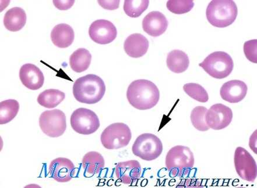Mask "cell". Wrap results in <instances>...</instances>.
<instances>
[{"mask_svg":"<svg viewBox=\"0 0 257 188\" xmlns=\"http://www.w3.org/2000/svg\"><path fill=\"white\" fill-rule=\"evenodd\" d=\"M237 6L231 0H213L206 8L207 20L212 26L223 28L232 24L236 20Z\"/></svg>","mask_w":257,"mask_h":188,"instance_id":"277c9868","label":"cell"},{"mask_svg":"<svg viewBox=\"0 0 257 188\" xmlns=\"http://www.w3.org/2000/svg\"><path fill=\"white\" fill-rule=\"evenodd\" d=\"M74 32L70 25L61 24L56 25L51 32V40L59 48H65L70 46L74 40Z\"/></svg>","mask_w":257,"mask_h":188,"instance_id":"d6986e66","label":"cell"},{"mask_svg":"<svg viewBox=\"0 0 257 188\" xmlns=\"http://www.w3.org/2000/svg\"><path fill=\"white\" fill-rule=\"evenodd\" d=\"M49 172L56 182L64 183L70 182L75 176V166L70 159L59 158L54 159L49 165Z\"/></svg>","mask_w":257,"mask_h":188,"instance_id":"4fadbf2b","label":"cell"},{"mask_svg":"<svg viewBox=\"0 0 257 188\" xmlns=\"http://www.w3.org/2000/svg\"><path fill=\"white\" fill-rule=\"evenodd\" d=\"M132 138L131 130L122 122L108 126L101 134L102 146L108 150H118L128 146Z\"/></svg>","mask_w":257,"mask_h":188,"instance_id":"8992f818","label":"cell"},{"mask_svg":"<svg viewBox=\"0 0 257 188\" xmlns=\"http://www.w3.org/2000/svg\"><path fill=\"white\" fill-rule=\"evenodd\" d=\"M20 110V104L15 100L0 102V124H6L16 117Z\"/></svg>","mask_w":257,"mask_h":188,"instance_id":"d4e9b609","label":"cell"},{"mask_svg":"<svg viewBox=\"0 0 257 188\" xmlns=\"http://www.w3.org/2000/svg\"><path fill=\"white\" fill-rule=\"evenodd\" d=\"M126 98L134 108L141 110L152 109L160 99V92L154 82L147 80L133 82L126 92Z\"/></svg>","mask_w":257,"mask_h":188,"instance_id":"6da1fadb","label":"cell"},{"mask_svg":"<svg viewBox=\"0 0 257 188\" xmlns=\"http://www.w3.org/2000/svg\"><path fill=\"white\" fill-rule=\"evenodd\" d=\"M208 110L204 106L194 108L191 114V121L195 128L200 132H206L210 129L206 124L205 115Z\"/></svg>","mask_w":257,"mask_h":188,"instance_id":"484cf974","label":"cell"},{"mask_svg":"<svg viewBox=\"0 0 257 188\" xmlns=\"http://www.w3.org/2000/svg\"><path fill=\"white\" fill-rule=\"evenodd\" d=\"M167 8L171 12L177 15L186 14L193 8V1H169L167 2Z\"/></svg>","mask_w":257,"mask_h":188,"instance_id":"f1b7e54d","label":"cell"},{"mask_svg":"<svg viewBox=\"0 0 257 188\" xmlns=\"http://www.w3.org/2000/svg\"><path fill=\"white\" fill-rule=\"evenodd\" d=\"M247 91V86L244 82L234 80L223 84L220 88V94L224 100L231 104H237L245 98Z\"/></svg>","mask_w":257,"mask_h":188,"instance_id":"2e32d148","label":"cell"},{"mask_svg":"<svg viewBox=\"0 0 257 188\" xmlns=\"http://www.w3.org/2000/svg\"><path fill=\"white\" fill-rule=\"evenodd\" d=\"M27 22V14L20 7H14L7 12L4 18V24L11 32L20 31Z\"/></svg>","mask_w":257,"mask_h":188,"instance_id":"ffe728a7","label":"cell"},{"mask_svg":"<svg viewBox=\"0 0 257 188\" xmlns=\"http://www.w3.org/2000/svg\"><path fill=\"white\" fill-rule=\"evenodd\" d=\"M234 162L237 174L248 182H254L257 176V166L255 159L242 147L236 148Z\"/></svg>","mask_w":257,"mask_h":188,"instance_id":"30bf717a","label":"cell"},{"mask_svg":"<svg viewBox=\"0 0 257 188\" xmlns=\"http://www.w3.org/2000/svg\"><path fill=\"white\" fill-rule=\"evenodd\" d=\"M82 167L86 172L93 176L97 174L104 168L105 161L102 155L97 152H89L82 160Z\"/></svg>","mask_w":257,"mask_h":188,"instance_id":"7402d4cb","label":"cell"},{"mask_svg":"<svg viewBox=\"0 0 257 188\" xmlns=\"http://www.w3.org/2000/svg\"><path fill=\"white\" fill-rule=\"evenodd\" d=\"M150 1H131L126 0L124 4L125 13L130 17L138 18L141 16L149 6Z\"/></svg>","mask_w":257,"mask_h":188,"instance_id":"83f0119b","label":"cell"},{"mask_svg":"<svg viewBox=\"0 0 257 188\" xmlns=\"http://www.w3.org/2000/svg\"><path fill=\"white\" fill-rule=\"evenodd\" d=\"M91 60L92 56L88 50L79 48L70 56V65L72 70L77 73H81L88 70Z\"/></svg>","mask_w":257,"mask_h":188,"instance_id":"603a6c76","label":"cell"},{"mask_svg":"<svg viewBox=\"0 0 257 188\" xmlns=\"http://www.w3.org/2000/svg\"><path fill=\"white\" fill-rule=\"evenodd\" d=\"M75 1H53L54 6L60 10H67L71 8Z\"/></svg>","mask_w":257,"mask_h":188,"instance_id":"1f68e13d","label":"cell"},{"mask_svg":"<svg viewBox=\"0 0 257 188\" xmlns=\"http://www.w3.org/2000/svg\"><path fill=\"white\" fill-rule=\"evenodd\" d=\"M168 20L166 16L159 12H153L144 18L143 28L145 32L153 37H158L167 30Z\"/></svg>","mask_w":257,"mask_h":188,"instance_id":"e0dca14e","label":"cell"},{"mask_svg":"<svg viewBox=\"0 0 257 188\" xmlns=\"http://www.w3.org/2000/svg\"><path fill=\"white\" fill-rule=\"evenodd\" d=\"M98 2L104 9L114 10L118 8L120 1H98Z\"/></svg>","mask_w":257,"mask_h":188,"instance_id":"4dcf8cb0","label":"cell"},{"mask_svg":"<svg viewBox=\"0 0 257 188\" xmlns=\"http://www.w3.org/2000/svg\"><path fill=\"white\" fill-rule=\"evenodd\" d=\"M142 169L139 162L129 160L119 162L115 168V174L122 184L132 185L141 177Z\"/></svg>","mask_w":257,"mask_h":188,"instance_id":"5bb4252c","label":"cell"},{"mask_svg":"<svg viewBox=\"0 0 257 188\" xmlns=\"http://www.w3.org/2000/svg\"><path fill=\"white\" fill-rule=\"evenodd\" d=\"M184 91L191 98L202 103L208 102L209 96L207 92L200 84L197 83H188L183 86Z\"/></svg>","mask_w":257,"mask_h":188,"instance_id":"4316f807","label":"cell"},{"mask_svg":"<svg viewBox=\"0 0 257 188\" xmlns=\"http://www.w3.org/2000/svg\"><path fill=\"white\" fill-rule=\"evenodd\" d=\"M65 93L59 90H46L40 94L38 102L46 108H54L59 106L65 99Z\"/></svg>","mask_w":257,"mask_h":188,"instance_id":"cb8c5ba5","label":"cell"},{"mask_svg":"<svg viewBox=\"0 0 257 188\" xmlns=\"http://www.w3.org/2000/svg\"><path fill=\"white\" fill-rule=\"evenodd\" d=\"M20 78L23 85L31 90L42 88L45 82L42 72L36 65L31 64H25L21 66Z\"/></svg>","mask_w":257,"mask_h":188,"instance_id":"9a60e30c","label":"cell"},{"mask_svg":"<svg viewBox=\"0 0 257 188\" xmlns=\"http://www.w3.org/2000/svg\"><path fill=\"white\" fill-rule=\"evenodd\" d=\"M89 34L94 42L99 44H107L113 42L117 37V31L111 22L97 20L90 24Z\"/></svg>","mask_w":257,"mask_h":188,"instance_id":"7c38bea8","label":"cell"},{"mask_svg":"<svg viewBox=\"0 0 257 188\" xmlns=\"http://www.w3.org/2000/svg\"><path fill=\"white\" fill-rule=\"evenodd\" d=\"M106 85L98 76L90 74L79 78L73 86V95L79 102L95 104L103 98Z\"/></svg>","mask_w":257,"mask_h":188,"instance_id":"7a4b0ae2","label":"cell"},{"mask_svg":"<svg viewBox=\"0 0 257 188\" xmlns=\"http://www.w3.org/2000/svg\"><path fill=\"white\" fill-rule=\"evenodd\" d=\"M39 126L43 133L52 138L64 134L67 128L66 114L59 110H46L39 118Z\"/></svg>","mask_w":257,"mask_h":188,"instance_id":"ba28073f","label":"cell"},{"mask_svg":"<svg viewBox=\"0 0 257 188\" xmlns=\"http://www.w3.org/2000/svg\"><path fill=\"white\" fill-rule=\"evenodd\" d=\"M195 160L189 148L177 146L170 150L166 155L165 164L171 177H183L189 175L193 169Z\"/></svg>","mask_w":257,"mask_h":188,"instance_id":"3957f363","label":"cell"},{"mask_svg":"<svg viewBox=\"0 0 257 188\" xmlns=\"http://www.w3.org/2000/svg\"><path fill=\"white\" fill-rule=\"evenodd\" d=\"M232 118V110L222 104H213L205 115L206 124L210 128L215 130L226 128L231 124Z\"/></svg>","mask_w":257,"mask_h":188,"instance_id":"8fae6325","label":"cell"},{"mask_svg":"<svg viewBox=\"0 0 257 188\" xmlns=\"http://www.w3.org/2000/svg\"><path fill=\"white\" fill-rule=\"evenodd\" d=\"M199 66L211 77L223 79L229 76L232 72L234 62L229 54L218 52L210 54Z\"/></svg>","mask_w":257,"mask_h":188,"instance_id":"5b68a950","label":"cell"},{"mask_svg":"<svg viewBox=\"0 0 257 188\" xmlns=\"http://www.w3.org/2000/svg\"><path fill=\"white\" fill-rule=\"evenodd\" d=\"M71 126L76 132L82 135H90L100 126L99 118L93 111L86 108H79L71 114Z\"/></svg>","mask_w":257,"mask_h":188,"instance_id":"9c48e42d","label":"cell"},{"mask_svg":"<svg viewBox=\"0 0 257 188\" xmlns=\"http://www.w3.org/2000/svg\"><path fill=\"white\" fill-rule=\"evenodd\" d=\"M257 40L246 42L244 45V52L246 58L252 63H257Z\"/></svg>","mask_w":257,"mask_h":188,"instance_id":"f546056e","label":"cell"},{"mask_svg":"<svg viewBox=\"0 0 257 188\" xmlns=\"http://www.w3.org/2000/svg\"><path fill=\"white\" fill-rule=\"evenodd\" d=\"M132 152L136 156L144 160L153 161L161 156L163 144L157 136L145 133L137 137L133 144Z\"/></svg>","mask_w":257,"mask_h":188,"instance_id":"52a82bcc","label":"cell"},{"mask_svg":"<svg viewBox=\"0 0 257 188\" xmlns=\"http://www.w3.org/2000/svg\"><path fill=\"white\" fill-rule=\"evenodd\" d=\"M124 48L128 56L138 58L146 55L149 48V42L142 34H133L126 38Z\"/></svg>","mask_w":257,"mask_h":188,"instance_id":"ac0fdd59","label":"cell"},{"mask_svg":"<svg viewBox=\"0 0 257 188\" xmlns=\"http://www.w3.org/2000/svg\"><path fill=\"white\" fill-rule=\"evenodd\" d=\"M166 64L169 70L175 74H182L186 71L190 65L187 54L180 50H173L168 54Z\"/></svg>","mask_w":257,"mask_h":188,"instance_id":"44dd1931","label":"cell"}]
</instances>
